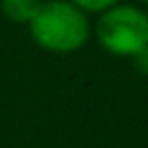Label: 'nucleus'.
<instances>
[{
	"instance_id": "obj_2",
	"label": "nucleus",
	"mask_w": 148,
	"mask_h": 148,
	"mask_svg": "<svg viewBox=\"0 0 148 148\" xmlns=\"http://www.w3.org/2000/svg\"><path fill=\"white\" fill-rule=\"evenodd\" d=\"M92 35L106 53L116 58H134L148 46V12L139 5L118 2L97 14Z\"/></svg>"
},
{
	"instance_id": "obj_6",
	"label": "nucleus",
	"mask_w": 148,
	"mask_h": 148,
	"mask_svg": "<svg viewBox=\"0 0 148 148\" xmlns=\"http://www.w3.org/2000/svg\"><path fill=\"white\" fill-rule=\"evenodd\" d=\"M139 2H143V5H148V0H139Z\"/></svg>"
},
{
	"instance_id": "obj_5",
	"label": "nucleus",
	"mask_w": 148,
	"mask_h": 148,
	"mask_svg": "<svg viewBox=\"0 0 148 148\" xmlns=\"http://www.w3.org/2000/svg\"><path fill=\"white\" fill-rule=\"evenodd\" d=\"M134 65H136V69H139L141 74H148V46L134 56Z\"/></svg>"
},
{
	"instance_id": "obj_4",
	"label": "nucleus",
	"mask_w": 148,
	"mask_h": 148,
	"mask_svg": "<svg viewBox=\"0 0 148 148\" xmlns=\"http://www.w3.org/2000/svg\"><path fill=\"white\" fill-rule=\"evenodd\" d=\"M69 2L76 5L79 9H83L90 16V14H102L104 9H109V7H113V5H118L123 0H69Z\"/></svg>"
},
{
	"instance_id": "obj_1",
	"label": "nucleus",
	"mask_w": 148,
	"mask_h": 148,
	"mask_svg": "<svg viewBox=\"0 0 148 148\" xmlns=\"http://www.w3.org/2000/svg\"><path fill=\"white\" fill-rule=\"evenodd\" d=\"M25 28L39 49L58 56L83 49L92 35L90 16L69 0H42Z\"/></svg>"
},
{
	"instance_id": "obj_3",
	"label": "nucleus",
	"mask_w": 148,
	"mask_h": 148,
	"mask_svg": "<svg viewBox=\"0 0 148 148\" xmlns=\"http://www.w3.org/2000/svg\"><path fill=\"white\" fill-rule=\"evenodd\" d=\"M42 0H0V14L9 23L28 25V21L35 16Z\"/></svg>"
}]
</instances>
